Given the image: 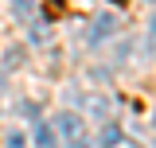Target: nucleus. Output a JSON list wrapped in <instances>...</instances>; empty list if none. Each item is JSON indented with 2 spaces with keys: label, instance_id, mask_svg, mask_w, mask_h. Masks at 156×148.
I'll return each mask as SVG.
<instances>
[{
  "label": "nucleus",
  "instance_id": "obj_3",
  "mask_svg": "<svg viewBox=\"0 0 156 148\" xmlns=\"http://www.w3.org/2000/svg\"><path fill=\"white\" fill-rule=\"evenodd\" d=\"M117 140H121V129H117V125H105V129H101V144H105V148H113Z\"/></svg>",
  "mask_w": 156,
  "mask_h": 148
},
{
  "label": "nucleus",
  "instance_id": "obj_4",
  "mask_svg": "<svg viewBox=\"0 0 156 148\" xmlns=\"http://www.w3.org/2000/svg\"><path fill=\"white\" fill-rule=\"evenodd\" d=\"M105 31H113V19H109V16H101V19L94 23V39H101Z\"/></svg>",
  "mask_w": 156,
  "mask_h": 148
},
{
  "label": "nucleus",
  "instance_id": "obj_1",
  "mask_svg": "<svg viewBox=\"0 0 156 148\" xmlns=\"http://www.w3.org/2000/svg\"><path fill=\"white\" fill-rule=\"evenodd\" d=\"M55 129L62 132V136H66V140H82V121H78L74 113H58V121H55Z\"/></svg>",
  "mask_w": 156,
  "mask_h": 148
},
{
  "label": "nucleus",
  "instance_id": "obj_9",
  "mask_svg": "<svg viewBox=\"0 0 156 148\" xmlns=\"http://www.w3.org/2000/svg\"><path fill=\"white\" fill-rule=\"evenodd\" d=\"M8 148H23V136H20V132H12V136H8Z\"/></svg>",
  "mask_w": 156,
  "mask_h": 148
},
{
  "label": "nucleus",
  "instance_id": "obj_5",
  "mask_svg": "<svg viewBox=\"0 0 156 148\" xmlns=\"http://www.w3.org/2000/svg\"><path fill=\"white\" fill-rule=\"evenodd\" d=\"M90 113H98V117H105V97H90Z\"/></svg>",
  "mask_w": 156,
  "mask_h": 148
},
{
  "label": "nucleus",
  "instance_id": "obj_7",
  "mask_svg": "<svg viewBox=\"0 0 156 148\" xmlns=\"http://www.w3.org/2000/svg\"><path fill=\"white\" fill-rule=\"evenodd\" d=\"M12 8H16V16H27V8H31V0H12Z\"/></svg>",
  "mask_w": 156,
  "mask_h": 148
},
{
  "label": "nucleus",
  "instance_id": "obj_8",
  "mask_svg": "<svg viewBox=\"0 0 156 148\" xmlns=\"http://www.w3.org/2000/svg\"><path fill=\"white\" fill-rule=\"evenodd\" d=\"M148 51L156 55V19H152V27H148Z\"/></svg>",
  "mask_w": 156,
  "mask_h": 148
},
{
  "label": "nucleus",
  "instance_id": "obj_2",
  "mask_svg": "<svg viewBox=\"0 0 156 148\" xmlns=\"http://www.w3.org/2000/svg\"><path fill=\"white\" fill-rule=\"evenodd\" d=\"M39 148H58V140H55V125H39Z\"/></svg>",
  "mask_w": 156,
  "mask_h": 148
},
{
  "label": "nucleus",
  "instance_id": "obj_6",
  "mask_svg": "<svg viewBox=\"0 0 156 148\" xmlns=\"http://www.w3.org/2000/svg\"><path fill=\"white\" fill-rule=\"evenodd\" d=\"M47 16H62V0H47Z\"/></svg>",
  "mask_w": 156,
  "mask_h": 148
},
{
  "label": "nucleus",
  "instance_id": "obj_10",
  "mask_svg": "<svg viewBox=\"0 0 156 148\" xmlns=\"http://www.w3.org/2000/svg\"><path fill=\"white\" fill-rule=\"evenodd\" d=\"M152 4H156V0H152Z\"/></svg>",
  "mask_w": 156,
  "mask_h": 148
}]
</instances>
